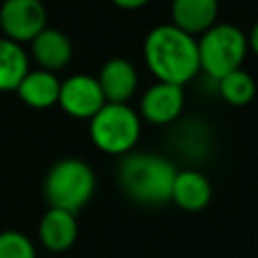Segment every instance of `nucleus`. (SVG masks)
<instances>
[{
	"mask_svg": "<svg viewBox=\"0 0 258 258\" xmlns=\"http://www.w3.org/2000/svg\"><path fill=\"white\" fill-rule=\"evenodd\" d=\"M143 58L151 75L163 83L183 87L200 73L196 36L179 30L171 22L159 24L147 32Z\"/></svg>",
	"mask_w": 258,
	"mask_h": 258,
	"instance_id": "1",
	"label": "nucleus"
},
{
	"mask_svg": "<svg viewBox=\"0 0 258 258\" xmlns=\"http://www.w3.org/2000/svg\"><path fill=\"white\" fill-rule=\"evenodd\" d=\"M175 165L151 151H129L117 165V183L127 198L143 206L169 202Z\"/></svg>",
	"mask_w": 258,
	"mask_h": 258,
	"instance_id": "2",
	"label": "nucleus"
},
{
	"mask_svg": "<svg viewBox=\"0 0 258 258\" xmlns=\"http://www.w3.org/2000/svg\"><path fill=\"white\" fill-rule=\"evenodd\" d=\"M196 46L200 71L218 81L220 77L242 69L248 52L254 50V32L252 36H246V32L236 24L216 22L196 36Z\"/></svg>",
	"mask_w": 258,
	"mask_h": 258,
	"instance_id": "3",
	"label": "nucleus"
},
{
	"mask_svg": "<svg viewBox=\"0 0 258 258\" xmlns=\"http://www.w3.org/2000/svg\"><path fill=\"white\" fill-rule=\"evenodd\" d=\"M95 185V171L85 159L64 157L48 169L42 183V191L50 208L77 214L91 202Z\"/></svg>",
	"mask_w": 258,
	"mask_h": 258,
	"instance_id": "4",
	"label": "nucleus"
},
{
	"mask_svg": "<svg viewBox=\"0 0 258 258\" xmlns=\"http://www.w3.org/2000/svg\"><path fill=\"white\" fill-rule=\"evenodd\" d=\"M141 135V119L127 103H105L89 119V137L97 149L109 155H125L135 149Z\"/></svg>",
	"mask_w": 258,
	"mask_h": 258,
	"instance_id": "5",
	"label": "nucleus"
},
{
	"mask_svg": "<svg viewBox=\"0 0 258 258\" xmlns=\"http://www.w3.org/2000/svg\"><path fill=\"white\" fill-rule=\"evenodd\" d=\"M48 22L42 0H2L0 28L2 36L22 44L30 42Z\"/></svg>",
	"mask_w": 258,
	"mask_h": 258,
	"instance_id": "6",
	"label": "nucleus"
},
{
	"mask_svg": "<svg viewBox=\"0 0 258 258\" xmlns=\"http://www.w3.org/2000/svg\"><path fill=\"white\" fill-rule=\"evenodd\" d=\"M56 105H60L69 117L89 121L105 105V97L93 75L79 73L60 81Z\"/></svg>",
	"mask_w": 258,
	"mask_h": 258,
	"instance_id": "7",
	"label": "nucleus"
},
{
	"mask_svg": "<svg viewBox=\"0 0 258 258\" xmlns=\"http://www.w3.org/2000/svg\"><path fill=\"white\" fill-rule=\"evenodd\" d=\"M185 105V95L181 85L153 83L139 101V119H145L151 125H169L177 121Z\"/></svg>",
	"mask_w": 258,
	"mask_h": 258,
	"instance_id": "8",
	"label": "nucleus"
},
{
	"mask_svg": "<svg viewBox=\"0 0 258 258\" xmlns=\"http://www.w3.org/2000/svg\"><path fill=\"white\" fill-rule=\"evenodd\" d=\"M95 79L101 87L105 103H127L135 95L139 83L133 62L121 56L109 58Z\"/></svg>",
	"mask_w": 258,
	"mask_h": 258,
	"instance_id": "9",
	"label": "nucleus"
},
{
	"mask_svg": "<svg viewBox=\"0 0 258 258\" xmlns=\"http://www.w3.org/2000/svg\"><path fill=\"white\" fill-rule=\"evenodd\" d=\"M30 56L38 64V69L56 73L71 62L73 42L62 30L52 28V26H44L30 40Z\"/></svg>",
	"mask_w": 258,
	"mask_h": 258,
	"instance_id": "10",
	"label": "nucleus"
},
{
	"mask_svg": "<svg viewBox=\"0 0 258 258\" xmlns=\"http://www.w3.org/2000/svg\"><path fill=\"white\" fill-rule=\"evenodd\" d=\"M218 10V0H171L169 4L171 24L191 36H200L216 24Z\"/></svg>",
	"mask_w": 258,
	"mask_h": 258,
	"instance_id": "11",
	"label": "nucleus"
},
{
	"mask_svg": "<svg viewBox=\"0 0 258 258\" xmlns=\"http://www.w3.org/2000/svg\"><path fill=\"white\" fill-rule=\"evenodd\" d=\"M79 236L77 226V214L50 208L40 218L38 224V240L40 244L50 252H67Z\"/></svg>",
	"mask_w": 258,
	"mask_h": 258,
	"instance_id": "12",
	"label": "nucleus"
},
{
	"mask_svg": "<svg viewBox=\"0 0 258 258\" xmlns=\"http://www.w3.org/2000/svg\"><path fill=\"white\" fill-rule=\"evenodd\" d=\"M60 79L56 73L44 69H28L26 75L20 79L18 87L14 89L20 101L32 109H48L58 101Z\"/></svg>",
	"mask_w": 258,
	"mask_h": 258,
	"instance_id": "13",
	"label": "nucleus"
},
{
	"mask_svg": "<svg viewBox=\"0 0 258 258\" xmlns=\"http://www.w3.org/2000/svg\"><path fill=\"white\" fill-rule=\"evenodd\" d=\"M210 200L212 185L204 173L196 169H181L175 173L169 202H173L185 212H200L210 204Z\"/></svg>",
	"mask_w": 258,
	"mask_h": 258,
	"instance_id": "14",
	"label": "nucleus"
},
{
	"mask_svg": "<svg viewBox=\"0 0 258 258\" xmlns=\"http://www.w3.org/2000/svg\"><path fill=\"white\" fill-rule=\"evenodd\" d=\"M28 69V54L22 44L0 36V93L14 91Z\"/></svg>",
	"mask_w": 258,
	"mask_h": 258,
	"instance_id": "15",
	"label": "nucleus"
},
{
	"mask_svg": "<svg viewBox=\"0 0 258 258\" xmlns=\"http://www.w3.org/2000/svg\"><path fill=\"white\" fill-rule=\"evenodd\" d=\"M216 83H218L220 97L234 107L248 105L256 95V83H254L252 75L246 73L244 69H236V71L220 77Z\"/></svg>",
	"mask_w": 258,
	"mask_h": 258,
	"instance_id": "16",
	"label": "nucleus"
},
{
	"mask_svg": "<svg viewBox=\"0 0 258 258\" xmlns=\"http://www.w3.org/2000/svg\"><path fill=\"white\" fill-rule=\"evenodd\" d=\"M0 258H36L32 240L18 230L0 232Z\"/></svg>",
	"mask_w": 258,
	"mask_h": 258,
	"instance_id": "17",
	"label": "nucleus"
},
{
	"mask_svg": "<svg viewBox=\"0 0 258 258\" xmlns=\"http://www.w3.org/2000/svg\"><path fill=\"white\" fill-rule=\"evenodd\" d=\"M117 8H121V10H139V8H143L145 4H149L151 0H111Z\"/></svg>",
	"mask_w": 258,
	"mask_h": 258,
	"instance_id": "18",
	"label": "nucleus"
}]
</instances>
